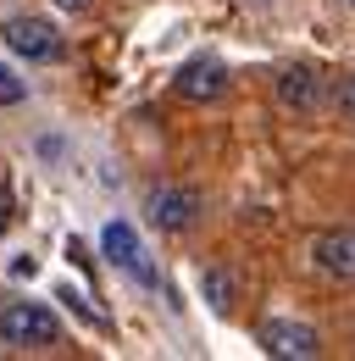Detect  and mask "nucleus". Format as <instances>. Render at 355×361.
<instances>
[{"label": "nucleus", "instance_id": "12", "mask_svg": "<svg viewBox=\"0 0 355 361\" xmlns=\"http://www.w3.org/2000/svg\"><path fill=\"white\" fill-rule=\"evenodd\" d=\"M11 212H17V206H11V189H6V183H0V228L11 223Z\"/></svg>", "mask_w": 355, "mask_h": 361}, {"label": "nucleus", "instance_id": "6", "mask_svg": "<svg viewBox=\"0 0 355 361\" xmlns=\"http://www.w3.org/2000/svg\"><path fill=\"white\" fill-rule=\"evenodd\" d=\"M144 212H150V223L161 228V233H183V228H194V217H200V195L194 189H150Z\"/></svg>", "mask_w": 355, "mask_h": 361}, {"label": "nucleus", "instance_id": "1", "mask_svg": "<svg viewBox=\"0 0 355 361\" xmlns=\"http://www.w3.org/2000/svg\"><path fill=\"white\" fill-rule=\"evenodd\" d=\"M0 345L6 350H50V345H61V322L39 300H6L0 306Z\"/></svg>", "mask_w": 355, "mask_h": 361}, {"label": "nucleus", "instance_id": "8", "mask_svg": "<svg viewBox=\"0 0 355 361\" xmlns=\"http://www.w3.org/2000/svg\"><path fill=\"white\" fill-rule=\"evenodd\" d=\"M278 106H283V111H316V106H322V78H316V67H306V61L283 67V73H278Z\"/></svg>", "mask_w": 355, "mask_h": 361}, {"label": "nucleus", "instance_id": "9", "mask_svg": "<svg viewBox=\"0 0 355 361\" xmlns=\"http://www.w3.org/2000/svg\"><path fill=\"white\" fill-rule=\"evenodd\" d=\"M200 289H206V300H211L217 312L233 306V278H228L222 267H206V272H200Z\"/></svg>", "mask_w": 355, "mask_h": 361}, {"label": "nucleus", "instance_id": "2", "mask_svg": "<svg viewBox=\"0 0 355 361\" xmlns=\"http://www.w3.org/2000/svg\"><path fill=\"white\" fill-rule=\"evenodd\" d=\"M100 250H106V262H111V267L128 272L139 289H161V272L150 267V256H144V245H139V233H133L128 223H106V233H100Z\"/></svg>", "mask_w": 355, "mask_h": 361}, {"label": "nucleus", "instance_id": "14", "mask_svg": "<svg viewBox=\"0 0 355 361\" xmlns=\"http://www.w3.org/2000/svg\"><path fill=\"white\" fill-rule=\"evenodd\" d=\"M344 6H355V0H344Z\"/></svg>", "mask_w": 355, "mask_h": 361}, {"label": "nucleus", "instance_id": "4", "mask_svg": "<svg viewBox=\"0 0 355 361\" xmlns=\"http://www.w3.org/2000/svg\"><path fill=\"white\" fill-rule=\"evenodd\" d=\"M0 39L11 45V56H23V61H56V56H61V34H56L44 17H11V23L0 28Z\"/></svg>", "mask_w": 355, "mask_h": 361}, {"label": "nucleus", "instance_id": "10", "mask_svg": "<svg viewBox=\"0 0 355 361\" xmlns=\"http://www.w3.org/2000/svg\"><path fill=\"white\" fill-rule=\"evenodd\" d=\"M23 94H28V84H23V78H17L11 67H0V106H17Z\"/></svg>", "mask_w": 355, "mask_h": 361}, {"label": "nucleus", "instance_id": "5", "mask_svg": "<svg viewBox=\"0 0 355 361\" xmlns=\"http://www.w3.org/2000/svg\"><path fill=\"white\" fill-rule=\"evenodd\" d=\"M173 90L183 94V100H222L228 94V67H222L217 56H194V61H183L178 67V78H173Z\"/></svg>", "mask_w": 355, "mask_h": 361}, {"label": "nucleus", "instance_id": "13", "mask_svg": "<svg viewBox=\"0 0 355 361\" xmlns=\"http://www.w3.org/2000/svg\"><path fill=\"white\" fill-rule=\"evenodd\" d=\"M61 11H89V0H56Z\"/></svg>", "mask_w": 355, "mask_h": 361}, {"label": "nucleus", "instance_id": "11", "mask_svg": "<svg viewBox=\"0 0 355 361\" xmlns=\"http://www.w3.org/2000/svg\"><path fill=\"white\" fill-rule=\"evenodd\" d=\"M333 106H339V111H355V78H339V84H333Z\"/></svg>", "mask_w": 355, "mask_h": 361}, {"label": "nucleus", "instance_id": "3", "mask_svg": "<svg viewBox=\"0 0 355 361\" xmlns=\"http://www.w3.org/2000/svg\"><path fill=\"white\" fill-rule=\"evenodd\" d=\"M256 339H261L266 356H278V361H311V356H322L316 328H306V322H289V317H272V322H261V328H256Z\"/></svg>", "mask_w": 355, "mask_h": 361}, {"label": "nucleus", "instance_id": "7", "mask_svg": "<svg viewBox=\"0 0 355 361\" xmlns=\"http://www.w3.org/2000/svg\"><path fill=\"white\" fill-rule=\"evenodd\" d=\"M311 256H316V267L328 272V278H355V228H328V233H316V245H311Z\"/></svg>", "mask_w": 355, "mask_h": 361}]
</instances>
